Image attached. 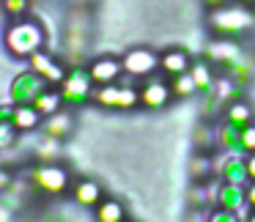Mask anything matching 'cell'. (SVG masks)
Returning <instances> with one entry per match:
<instances>
[{
  "instance_id": "cell-1",
  "label": "cell",
  "mask_w": 255,
  "mask_h": 222,
  "mask_svg": "<svg viewBox=\"0 0 255 222\" xmlns=\"http://www.w3.org/2000/svg\"><path fill=\"white\" fill-rule=\"evenodd\" d=\"M3 47L11 58L28 61L44 47V28L33 19H14L3 33Z\"/></svg>"
},
{
  "instance_id": "cell-2",
  "label": "cell",
  "mask_w": 255,
  "mask_h": 222,
  "mask_svg": "<svg viewBox=\"0 0 255 222\" xmlns=\"http://www.w3.org/2000/svg\"><path fill=\"white\" fill-rule=\"evenodd\" d=\"M255 25V14L253 8L247 6H220V8H211L209 11V28L214 30L217 36H239L244 30H250Z\"/></svg>"
},
{
  "instance_id": "cell-3",
  "label": "cell",
  "mask_w": 255,
  "mask_h": 222,
  "mask_svg": "<svg viewBox=\"0 0 255 222\" xmlns=\"http://www.w3.org/2000/svg\"><path fill=\"white\" fill-rule=\"evenodd\" d=\"M50 88L47 80L41 74H36L33 69H25V72L14 74L11 83H8V102L14 107H22V105H33L44 91Z\"/></svg>"
},
{
  "instance_id": "cell-4",
  "label": "cell",
  "mask_w": 255,
  "mask_h": 222,
  "mask_svg": "<svg viewBox=\"0 0 255 222\" xmlns=\"http://www.w3.org/2000/svg\"><path fill=\"white\" fill-rule=\"evenodd\" d=\"M61 94H63V105L66 107H80L94 96V80L91 72L83 66H74L72 72H66L61 83Z\"/></svg>"
},
{
  "instance_id": "cell-5",
  "label": "cell",
  "mask_w": 255,
  "mask_h": 222,
  "mask_svg": "<svg viewBox=\"0 0 255 222\" xmlns=\"http://www.w3.org/2000/svg\"><path fill=\"white\" fill-rule=\"evenodd\" d=\"M30 184L44 195H63L69 189V170L55 162H44L30 170Z\"/></svg>"
},
{
  "instance_id": "cell-6",
  "label": "cell",
  "mask_w": 255,
  "mask_h": 222,
  "mask_svg": "<svg viewBox=\"0 0 255 222\" xmlns=\"http://www.w3.org/2000/svg\"><path fill=\"white\" fill-rule=\"evenodd\" d=\"M96 105L110 107V110H132L140 105V91H134L132 85H99L94 91Z\"/></svg>"
},
{
  "instance_id": "cell-7",
  "label": "cell",
  "mask_w": 255,
  "mask_h": 222,
  "mask_svg": "<svg viewBox=\"0 0 255 222\" xmlns=\"http://www.w3.org/2000/svg\"><path fill=\"white\" fill-rule=\"evenodd\" d=\"M121 61H124V74H129V77H134V80L151 77V74L159 69V55H156L154 50H148V47H134V50H129Z\"/></svg>"
},
{
  "instance_id": "cell-8",
  "label": "cell",
  "mask_w": 255,
  "mask_h": 222,
  "mask_svg": "<svg viewBox=\"0 0 255 222\" xmlns=\"http://www.w3.org/2000/svg\"><path fill=\"white\" fill-rule=\"evenodd\" d=\"M30 69H33L36 74H41V77L47 80V85H61L63 77H66V69H63V63H58L55 58L50 55V52L39 50L36 55L28 58Z\"/></svg>"
},
{
  "instance_id": "cell-9",
  "label": "cell",
  "mask_w": 255,
  "mask_h": 222,
  "mask_svg": "<svg viewBox=\"0 0 255 222\" xmlns=\"http://www.w3.org/2000/svg\"><path fill=\"white\" fill-rule=\"evenodd\" d=\"M88 72H91L94 85H113L116 80H121V74H124V61L121 58H110V55L96 58L88 66Z\"/></svg>"
},
{
  "instance_id": "cell-10",
  "label": "cell",
  "mask_w": 255,
  "mask_h": 222,
  "mask_svg": "<svg viewBox=\"0 0 255 222\" xmlns=\"http://www.w3.org/2000/svg\"><path fill=\"white\" fill-rule=\"evenodd\" d=\"M170 96H173L170 83H165V80H148V83L140 88V105L148 107V110H159V107L167 105Z\"/></svg>"
},
{
  "instance_id": "cell-11",
  "label": "cell",
  "mask_w": 255,
  "mask_h": 222,
  "mask_svg": "<svg viewBox=\"0 0 255 222\" xmlns=\"http://www.w3.org/2000/svg\"><path fill=\"white\" fill-rule=\"evenodd\" d=\"M72 126H74L72 112H66V110L52 112V115H47V118H44V123H41V129H44L47 137H55V140L69 137V134H72Z\"/></svg>"
},
{
  "instance_id": "cell-12",
  "label": "cell",
  "mask_w": 255,
  "mask_h": 222,
  "mask_svg": "<svg viewBox=\"0 0 255 222\" xmlns=\"http://www.w3.org/2000/svg\"><path fill=\"white\" fill-rule=\"evenodd\" d=\"M19 129L14 126V105H0V151L14 148Z\"/></svg>"
},
{
  "instance_id": "cell-13",
  "label": "cell",
  "mask_w": 255,
  "mask_h": 222,
  "mask_svg": "<svg viewBox=\"0 0 255 222\" xmlns=\"http://www.w3.org/2000/svg\"><path fill=\"white\" fill-rule=\"evenodd\" d=\"M189 55L184 50H167L159 55V69L167 74V77H176V74H184L189 72Z\"/></svg>"
},
{
  "instance_id": "cell-14",
  "label": "cell",
  "mask_w": 255,
  "mask_h": 222,
  "mask_svg": "<svg viewBox=\"0 0 255 222\" xmlns=\"http://www.w3.org/2000/svg\"><path fill=\"white\" fill-rule=\"evenodd\" d=\"M44 123V115L36 110L33 105H22V107H14V126L19 132H33Z\"/></svg>"
},
{
  "instance_id": "cell-15",
  "label": "cell",
  "mask_w": 255,
  "mask_h": 222,
  "mask_svg": "<svg viewBox=\"0 0 255 222\" xmlns=\"http://www.w3.org/2000/svg\"><path fill=\"white\" fill-rule=\"evenodd\" d=\"M74 200L80 206H99L102 203V187L91 178H83V181L74 184Z\"/></svg>"
},
{
  "instance_id": "cell-16",
  "label": "cell",
  "mask_w": 255,
  "mask_h": 222,
  "mask_svg": "<svg viewBox=\"0 0 255 222\" xmlns=\"http://www.w3.org/2000/svg\"><path fill=\"white\" fill-rule=\"evenodd\" d=\"M33 107H36V110H39L44 118H47V115H52V112H58L61 107H66V105H63V94H61V88H47L44 94H41L39 99L33 102Z\"/></svg>"
},
{
  "instance_id": "cell-17",
  "label": "cell",
  "mask_w": 255,
  "mask_h": 222,
  "mask_svg": "<svg viewBox=\"0 0 255 222\" xmlns=\"http://www.w3.org/2000/svg\"><path fill=\"white\" fill-rule=\"evenodd\" d=\"M250 121H253V110H250L247 102H231L225 110V123H231V126L236 129H244L250 126Z\"/></svg>"
},
{
  "instance_id": "cell-18",
  "label": "cell",
  "mask_w": 255,
  "mask_h": 222,
  "mask_svg": "<svg viewBox=\"0 0 255 222\" xmlns=\"http://www.w3.org/2000/svg\"><path fill=\"white\" fill-rule=\"evenodd\" d=\"M209 55L214 58V61L220 63H239V47L233 44V41H214V44L209 47Z\"/></svg>"
},
{
  "instance_id": "cell-19",
  "label": "cell",
  "mask_w": 255,
  "mask_h": 222,
  "mask_svg": "<svg viewBox=\"0 0 255 222\" xmlns=\"http://www.w3.org/2000/svg\"><path fill=\"white\" fill-rule=\"evenodd\" d=\"M124 217H127L124 214V206L113 198L102 200V203L96 206V220L99 222H124Z\"/></svg>"
},
{
  "instance_id": "cell-20",
  "label": "cell",
  "mask_w": 255,
  "mask_h": 222,
  "mask_svg": "<svg viewBox=\"0 0 255 222\" xmlns=\"http://www.w3.org/2000/svg\"><path fill=\"white\" fill-rule=\"evenodd\" d=\"M170 91H173V96H178V99H187V96H192L195 91H198V83H195V77L189 72H184V74L170 77Z\"/></svg>"
},
{
  "instance_id": "cell-21",
  "label": "cell",
  "mask_w": 255,
  "mask_h": 222,
  "mask_svg": "<svg viewBox=\"0 0 255 222\" xmlns=\"http://www.w3.org/2000/svg\"><path fill=\"white\" fill-rule=\"evenodd\" d=\"M189 74H192V77H195V83H198V91H211V88H214V77H211L209 63L195 61L192 66H189Z\"/></svg>"
},
{
  "instance_id": "cell-22",
  "label": "cell",
  "mask_w": 255,
  "mask_h": 222,
  "mask_svg": "<svg viewBox=\"0 0 255 222\" xmlns=\"http://www.w3.org/2000/svg\"><path fill=\"white\" fill-rule=\"evenodd\" d=\"M244 178H247V165H244L242 159H228L225 162V181L228 184H242Z\"/></svg>"
},
{
  "instance_id": "cell-23",
  "label": "cell",
  "mask_w": 255,
  "mask_h": 222,
  "mask_svg": "<svg viewBox=\"0 0 255 222\" xmlns=\"http://www.w3.org/2000/svg\"><path fill=\"white\" fill-rule=\"evenodd\" d=\"M30 11V0H3V14L11 19H25Z\"/></svg>"
},
{
  "instance_id": "cell-24",
  "label": "cell",
  "mask_w": 255,
  "mask_h": 222,
  "mask_svg": "<svg viewBox=\"0 0 255 222\" xmlns=\"http://www.w3.org/2000/svg\"><path fill=\"white\" fill-rule=\"evenodd\" d=\"M220 200H222V206H228V209H233V206H239L242 203V189H239V184H228L225 181V187L220 189Z\"/></svg>"
},
{
  "instance_id": "cell-25",
  "label": "cell",
  "mask_w": 255,
  "mask_h": 222,
  "mask_svg": "<svg viewBox=\"0 0 255 222\" xmlns=\"http://www.w3.org/2000/svg\"><path fill=\"white\" fill-rule=\"evenodd\" d=\"M58 145H61V140H55V137H47V140H44V143H41V145H36V154H39L41 159L52 162V159H55L58 154H61V151H58Z\"/></svg>"
},
{
  "instance_id": "cell-26",
  "label": "cell",
  "mask_w": 255,
  "mask_h": 222,
  "mask_svg": "<svg viewBox=\"0 0 255 222\" xmlns=\"http://www.w3.org/2000/svg\"><path fill=\"white\" fill-rule=\"evenodd\" d=\"M209 170H211V165H209V156L206 154H198V156H192V165H189V173H192L195 178H200V176H209Z\"/></svg>"
},
{
  "instance_id": "cell-27",
  "label": "cell",
  "mask_w": 255,
  "mask_h": 222,
  "mask_svg": "<svg viewBox=\"0 0 255 222\" xmlns=\"http://www.w3.org/2000/svg\"><path fill=\"white\" fill-rule=\"evenodd\" d=\"M214 91H217V99H222V102H228L231 96H236V83H233L231 77L228 80H220V83H214Z\"/></svg>"
},
{
  "instance_id": "cell-28",
  "label": "cell",
  "mask_w": 255,
  "mask_h": 222,
  "mask_svg": "<svg viewBox=\"0 0 255 222\" xmlns=\"http://www.w3.org/2000/svg\"><path fill=\"white\" fill-rule=\"evenodd\" d=\"M242 148L250 151V154L255 151V126H253V123L242 129Z\"/></svg>"
},
{
  "instance_id": "cell-29",
  "label": "cell",
  "mask_w": 255,
  "mask_h": 222,
  "mask_svg": "<svg viewBox=\"0 0 255 222\" xmlns=\"http://www.w3.org/2000/svg\"><path fill=\"white\" fill-rule=\"evenodd\" d=\"M8 187H11V173H8V170H3V167H0V195L6 192Z\"/></svg>"
},
{
  "instance_id": "cell-30",
  "label": "cell",
  "mask_w": 255,
  "mask_h": 222,
  "mask_svg": "<svg viewBox=\"0 0 255 222\" xmlns=\"http://www.w3.org/2000/svg\"><path fill=\"white\" fill-rule=\"evenodd\" d=\"M211 222H236V217H233L231 211H217V214L211 217Z\"/></svg>"
},
{
  "instance_id": "cell-31",
  "label": "cell",
  "mask_w": 255,
  "mask_h": 222,
  "mask_svg": "<svg viewBox=\"0 0 255 222\" xmlns=\"http://www.w3.org/2000/svg\"><path fill=\"white\" fill-rule=\"evenodd\" d=\"M244 165H247V178H253V181H255V151L244 159Z\"/></svg>"
},
{
  "instance_id": "cell-32",
  "label": "cell",
  "mask_w": 255,
  "mask_h": 222,
  "mask_svg": "<svg viewBox=\"0 0 255 222\" xmlns=\"http://www.w3.org/2000/svg\"><path fill=\"white\" fill-rule=\"evenodd\" d=\"M209 8H220V6H228V0H203Z\"/></svg>"
},
{
  "instance_id": "cell-33",
  "label": "cell",
  "mask_w": 255,
  "mask_h": 222,
  "mask_svg": "<svg viewBox=\"0 0 255 222\" xmlns=\"http://www.w3.org/2000/svg\"><path fill=\"white\" fill-rule=\"evenodd\" d=\"M247 203H250V206H255V181L250 184V189H247Z\"/></svg>"
},
{
  "instance_id": "cell-34",
  "label": "cell",
  "mask_w": 255,
  "mask_h": 222,
  "mask_svg": "<svg viewBox=\"0 0 255 222\" xmlns=\"http://www.w3.org/2000/svg\"><path fill=\"white\" fill-rule=\"evenodd\" d=\"M239 6H247V8H253L255 6V0H236Z\"/></svg>"
},
{
  "instance_id": "cell-35",
  "label": "cell",
  "mask_w": 255,
  "mask_h": 222,
  "mask_svg": "<svg viewBox=\"0 0 255 222\" xmlns=\"http://www.w3.org/2000/svg\"><path fill=\"white\" fill-rule=\"evenodd\" d=\"M0 17H3V0H0Z\"/></svg>"
},
{
  "instance_id": "cell-36",
  "label": "cell",
  "mask_w": 255,
  "mask_h": 222,
  "mask_svg": "<svg viewBox=\"0 0 255 222\" xmlns=\"http://www.w3.org/2000/svg\"><path fill=\"white\" fill-rule=\"evenodd\" d=\"M250 222H255V214H253V217H250Z\"/></svg>"
}]
</instances>
